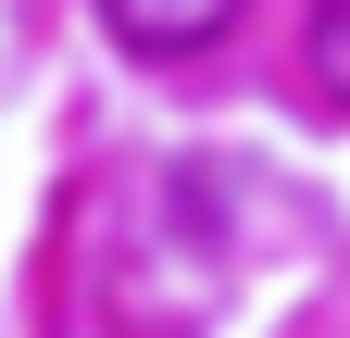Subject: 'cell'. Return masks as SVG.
Returning <instances> with one entry per match:
<instances>
[{"mask_svg": "<svg viewBox=\"0 0 350 338\" xmlns=\"http://www.w3.org/2000/svg\"><path fill=\"white\" fill-rule=\"evenodd\" d=\"M100 25H113L138 63H200L213 38L238 25V0H100Z\"/></svg>", "mask_w": 350, "mask_h": 338, "instance_id": "obj_1", "label": "cell"}, {"mask_svg": "<svg viewBox=\"0 0 350 338\" xmlns=\"http://www.w3.org/2000/svg\"><path fill=\"white\" fill-rule=\"evenodd\" d=\"M313 75H325V88H350V0H325V13H313Z\"/></svg>", "mask_w": 350, "mask_h": 338, "instance_id": "obj_2", "label": "cell"}]
</instances>
